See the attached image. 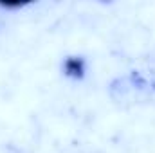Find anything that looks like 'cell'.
<instances>
[{"label":"cell","mask_w":155,"mask_h":153,"mask_svg":"<svg viewBox=\"0 0 155 153\" xmlns=\"http://www.w3.org/2000/svg\"><path fill=\"white\" fill-rule=\"evenodd\" d=\"M61 72L63 76L72 79V81H81L87 76V60L83 56H65V60L61 61Z\"/></svg>","instance_id":"1"}]
</instances>
